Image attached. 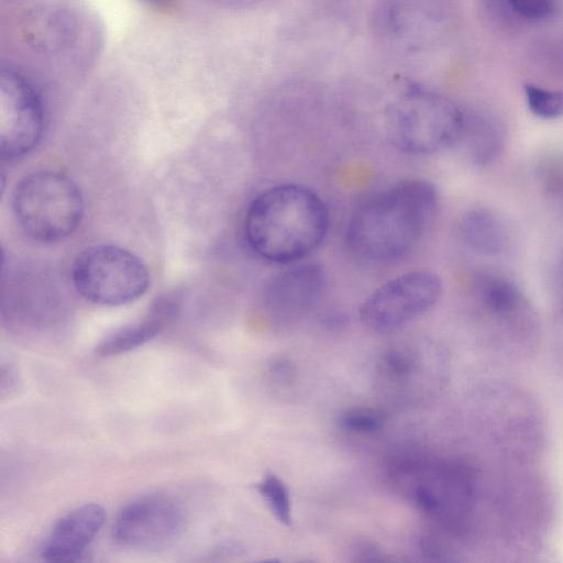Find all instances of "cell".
Masks as SVG:
<instances>
[{"instance_id": "52a82bcc", "label": "cell", "mask_w": 563, "mask_h": 563, "mask_svg": "<svg viewBox=\"0 0 563 563\" xmlns=\"http://www.w3.org/2000/svg\"><path fill=\"white\" fill-rule=\"evenodd\" d=\"M441 292L442 283L437 274L407 272L373 290L360 307V319L372 331L394 332L430 310Z\"/></svg>"}, {"instance_id": "7a4b0ae2", "label": "cell", "mask_w": 563, "mask_h": 563, "mask_svg": "<svg viewBox=\"0 0 563 563\" xmlns=\"http://www.w3.org/2000/svg\"><path fill=\"white\" fill-rule=\"evenodd\" d=\"M329 224L322 198L307 186L288 183L266 188L254 197L245 213L244 236L260 258L289 265L321 245Z\"/></svg>"}, {"instance_id": "d6986e66", "label": "cell", "mask_w": 563, "mask_h": 563, "mask_svg": "<svg viewBox=\"0 0 563 563\" xmlns=\"http://www.w3.org/2000/svg\"><path fill=\"white\" fill-rule=\"evenodd\" d=\"M530 111L542 119H556L563 115V91L550 90L536 85L523 87Z\"/></svg>"}, {"instance_id": "7c38bea8", "label": "cell", "mask_w": 563, "mask_h": 563, "mask_svg": "<svg viewBox=\"0 0 563 563\" xmlns=\"http://www.w3.org/2000/svg\"><path fill=\"white\" fill-rule=\"evenodd\" d=\"M377 369L383 387L397 396L407 395V389L416 388L421 380L441 386L444 378V363L438 352L427 356L409 345H397L385 352Z\"/></svg>"}, {"instance_id": "3957f363", "label": "cell", "mask_w": 563, "mask_h": 563, "mask_svg": "<svg viewBox=\"0 0 563 563\" xmlns=\"http://www.w3.org/2000/svg\"><path fill=\"white\" fill-rule=\"evenodd\" d=\"M391 483L421 512L455 533L470 528L479 497L476 474L448 461L410 460L395 465Z\"/></svg>"}, {"instance_id": "ba28073f", "label": "cell", "mask_w": 563, "mask_h": 563, "mask_svg": "<svg viewBox=\"0 0 563 563\" xmlns=\"http://www.w3.org/2000/svg\"><path fill=\"white\" fill-rule=\"evenodd\" d=\"M185 512L173 498L146 495L126 504L113 527L114 541L129 549L155 552L173 545L185 529Z\"/></svg>"}, {"instance_id": "8fae6325", "label": "cell", "mask_w": 563, "mask_h": 563, "mask_svg": "<svg viewBox=\"0 0 563 563\" xmlns=\"http://www.w3.org/2000/svg\"><path fill=\"white\" fill-rule=\"evenodd\" d=\"M106 521L102 506L91 503L68 511L52 528L43 544V560L53 563L77 561Z\"/></svg>"}, {"instance_id": "5b68a950", "label": "cell", "mask_w": 563, "mask_h": 563, "mask_svg": "<svg viewBox=\"0 0 563 563\" xmlns=\"http://www.w3.org/2000/svg\"><path fill=\"white\" fill-rule=\"evenodd\" d=\"M11 206L20 229L31 239L64 240L80 225L85 201L78 185L53 170L31 173L15 185Z\"/></svg>"}, {"instance_id": "277c9868", "label": "cell", "mask_w": 563, "mask_h": 563, "mask_svg": "<svg viewBox=\"0 0 563 563\" xmlns=\"http://www.w3.org/2000/svg\"><path fill=\"white\" fill-rule=\"evenodd\" d=\"M464 113L446 98L419 86L406 87L385 112L386 137L399 151L427 155L460 142Z\"/></svg>"}, {"instance_id": "30bf717a", "label": "cell", "mask_w": 563, "mask_h": 563, "mask_svg": "<svg viewBox=\"0 0 563 563\" xmlns=\"http://www.w3.org/2000/svg\"><path fill=\"white\" fill-rule=\"evenodd\" d=\"M325 285L327 275L320 264H296L269 282L264 300L266 310L274 321H296L316 306Z\"/></svg>"}, {"instance_id": "5bb4252c", "label": "cell", "mask_w": 563, "mask_h": 563, "mask_svg": "<svg viewBox=\"0 0 563 563\" xmlns=\"http://www.w3.org/2000/svg\"><path fill=\"white\" fill-rule=\"evenodd\" d=\"M462 241L482 255H496L506 243V229L501 220L487 209L466 212L459 224Z\"/></svg>"}, {"instance_id": "9c48e42d", "label": "cell", "mask_w": 563, "mask_h": 563, "mask_svg": "<svg viewBox=\"0 0 563 563\" xmlns=\"http://www.w3.org/2000/svg\"><path fill=\"white\" fill-rule=\"evenodd\" d=\"M44 111L34 87L20 74L0 75V153L12 159L31 152L41 141Z\"/></svg>"}, {"instance_id": "9a60e30c", "label": "cell", "mask_w": 563, "mask_h": 563, "mask_svg": "<svg viewBox=\"0 0 563 563\" xmlns=\"http://www.w3.org/2000/svg\"><path fill=\"white\" fill-rule=\"evenodd\" d=\"M25 34L31 45L44 52L63 48L73 36L71 16L59 8H42L27 19Z\"/></svg>"}, {"instance_id": "7402d4cb", "label": "cell", "mask_w": 563, "mask_h": 563, "mask_svg": "<svg viewBox=\"0 0 563 563\" xmlns=\"http://www.w3.org/2000/svg\"><path fill=\"white\" fill-rule=\"evenodd\" d=\"M146 1L154 2V3H162V2H165L167 0H146Z\"/></svg>"}, {"instance_id": "6da1fadb", "label": "cell", "mask_w": 563, "mask_h": 563, "mask_svg": "<svg viewBox=\"0 0 563 563\" xmlns=\"http://www.w3.org/2000/svg\"><path fill=\"white\" fill-rule=\"evenodd\" d=\"M437 188L426 179H404L364 199L351 213L345 243L365 263L407 256L421 241L438 208Z\"/></svg>"}, {"instance_id": "4fadbf2b", "label": "cell", "mask_w": 563, "mask_h": 563, "mask_svg": "<svg viewBox=\"0 0 563 563\" xmlns=\"http://www.w3.org/2000/svg\"><path fill=\"white\" fill-rule=\"evenodd\" d=\"M178 308L179 300L173 294L157 297L141 320L128 324L101 340L95 349L96 355L111 357L144 345L175 317Z\"/></svg>"}, {"instance_id": "e0dca14e", "label": "cell", "mask_w": 563, "mask_h": 563, "mask_svg": "<svg viewBox=\"0 0 563 563\" xmlns=\"http://www.w3.org/2000/svg\"><path fill=\"white\" fill-rule=\"evenodd\" d=\"M464 141L478 163L493 161L501 151L504 135L500 128L490 121L470 122L465 117L464 128L460 142ZM459 142V143H460Z\"/></svg>"}, {"instance_id": "8992f818", "label": "cell", "mask_w": 563, "mask_h": 563, "mask_svg": "<svg viewBox=\"0 0 563 563\" xmlns=\"http://www.w3.org/2000/svg\"><path fill=\"white\" fill-rule=\"evenodd\" d=\"M71 278L84 299L104 307L133 302L150 286V274L143 261L113 244L93 245L79 253L71 266Z\"/></svg>"}, {"instance_id": "ffe728a7", "label": "cell", "mask_w": 563, "mask_h": 563, "mask_svg": "<svg viewBox=\"0 0 563 563\" xmlns=\"http://www.w3.org/2000/svg\"><path fill=\"white\" fill-rule=\"evenodd\" d=\"M385 422L383 413L371 408H356L346 411L340 419L343 429L356 433H374Z\"/></svg>"}, {"instance_id": "ac0fdd59", "label": "cell", "mask_w": 563, "mask_h": 563, "mask_svg": "<svg viewBox=\"0 0 563 563\" xmlns=\"http://www.w3.org/2000/svg\"><path fill=\"white\" fill-rule=\"evenodd\" d=\"M257 490L274 517L285 526L291 523V501L287 486L274 474L265 475L257 484Z\"/></svg>"}, {"instance_id": "2e32d148", "label": "cell", "mask_w": 563, "mask_h": 563, "mask_svg": "<svg viewBox=\"0 0 563 563\" xmlns=\"http://www.w3.org/2000/svg\"><path fill=\"white\" fill-rule=\"evenodd\" d=\"M475 289L484 307L496 316H509L516 312L522 302L517 285L500 275H481Z\"/></svg>"}, {"instance_id": "44dd1931", "label": "cell", "mask_w": 563, "mask_h": 563, "mask_svg": "<svg viewBox=\"0 0 563 563\" xmlns=\"http://www.w3.org/2000/svg\"><path fill=\"white\" fill-rule=\"evenodd\" d=\"M509 7L517 15L528 20H543L554 11V0H508Z\"/></svg>"}]
</instances>
